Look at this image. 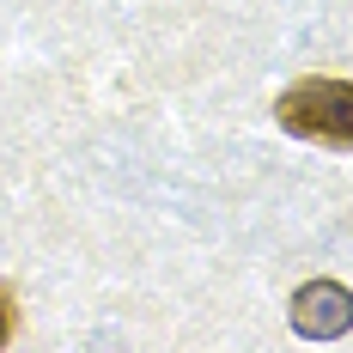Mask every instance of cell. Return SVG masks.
<instances>
[{"instance_id":"obj_1","label":"cell","mask_w":353,"mask_h":353,"mask_svg":"<svg viewBox=\"0 0 353 353\" xmlns=\"http://www.w3.org/2000/svg\"><path fill=\"white\" fill-rule=\"evenodd\" d=\"M286 134L299 141H317V146H335L347 152L353 146V85L347 79H329V73H311V79H292L274 104Z\"/></svg>"},{"instance_id":"obj_3","label":"cell","mask_w":353,"mask_h":353,"mask_svg":"<svg viewBox=\"0 0 353 353\" xmlns=\"http://www.w3.org/2000/svg\"><path fill=\"white\" fill-rule=\"evenodd\" d=\"M12 323H19V305H12V292L0 286V347L12 341Z\"/></svg>"},{"instance_id":"obj_2","label":"cell","mask_w":353,"mask_h":353,"mask_svg":"<svg viewBox=\"0 0 353 353\" xmlns=\"http://www.w3.org/2000/svg\"><path fill=\"white\" fill-rule=\"evenodd\" d=\"M292 329L305 341H341L353 329V292L341 281H311L292 292Z\"/></svg>"}]
</instances>
